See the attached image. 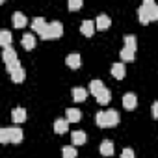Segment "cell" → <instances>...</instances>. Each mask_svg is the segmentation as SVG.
<instances>
[{"label":"cell","instance_id":"6da1fadb","mask_svg":"<svg viewBox=\"0 0 158 158\" xmlns=\"http://www.w3.org/2000/svg\"><path fill=\"white\" fill-rule=\"evenodd\" d=\"M95 121L101 128H110V127H117L119 125V114L115 110H106V112H99L95 115Z\"/></svg>","mask_w":158,"mask_h":158},{"label":"cell","instance_id":"7a4b0ae2","mask_svg":"<svg viewBox=\"0 0 158 158\" xmlns=\"http://www.w3.org/2000/svg\"><path fill=\"white\" fill-rule=\"evenodd\" d=\"M63 35V24L54 21V23H48L47 30L41 34V39H58Z\"/></svg>","mask_w":158,"mask_h":158},{"label":"cell","instance_id":"3957f363","mask_svg":"<svg viewBox=\"0 0 158 158\" xmlns=\"http://www.w3.org/2000/svg\"><path fill=\"white\" fill-rule=\"evenodd\" d=\"M143 6L147 8V13H149L151 23H152V21H158V4H154L152 0H145Z\"/></svg>","mask_w":158,"mask_h":158},{"label":"cell","instance_id":"277c9868","mask_svg":"<svg viewBox=\"0 0 158 158\" xmlns=\"http://www.w3.org/2000/svg\"><path fill=\"white\" fill-rule=\"evenodd\" d=\"M65 119L69 121V123H78L82 119V112L78 110V108H67V112H65Z\"/></svg>","mask_w":158,"mask_h":158},{"label":"cell","instance_id":"5b68a950","mask_svg":"<svg viewBox=\"0 0 158 158\" xmlns=\"http://www.w3.org/2000/svg\"><path fill=\"white\" fill-rule=\"evenodd\" d=\"M11 23H13V26H15V28H24V26L28 24V19H26V15H24V13L15 11V13H13V17H11Z\"/></svg>","mask_w":158,"mask_h":158},{"label":"cell","instance_id":"8992f818","mask_svg":"<svg viewBox=\"0 0 158 158\" xmlns=\"http://www.w3.org/2000/svg\"><path fill=\"white\" fill-rule=\"evenodd\" d=\"M95 26H97V30H102V32H104V30H108V28L112 26V19H110L108 15H104V13H102V15H99V17H97Z\"/></svg>","mask_w":158,"mask_h":158},{"label":"cell","instance_id":"52a82bcc","mask_svg":"<svg viewBox=\"0 0 158 158\" xmlns=\"http://www.w3.org/2000/svg\"><path fill=\"white\" fill-rule=\"evenodd\" d=\"M123 106H125L127 110H134V108L138 106V97H136L134 93H125V95H123Z\"/></svg>","mask_w":158,"mask_h":158},{"label":"cell","instance_id":"ba28073f","mask_svg":"<svg viewBox=\"0 0 158 158\" xmlns=\"http://www.w3.org/2000/svg\"><path fill=\"white\" fill-rule=\"evenodd\" d=\"M125 74H127L125 63H119V61H117V63L112 65V76H114V78H117V80H123Z\"/></svg>","mask_w":158,"mask_h":158},{"label":"cell","instance_id":"9c48e42d","mask_svg":"<svg viewBox=\"0 0 158 158\" xmlns=\"http://www.w3.org/2000/svg\"><path fill=\"white\" fill-rule=\"evenodd\" d=\"M95 30H97V26H95L93 21H84V23L80 24V32H82L86 37H91V35L95 34Z\"/></svg>","mask_w":158,"mask_h":158},{"label":"cell","instance_id":"30bf717a","mask_svg":"<svg viewBox=\"0 0 158 158\" xmlns=\"http://www.w3.org/2000/svg\"><path fill=\"white\" fill-rule=\"evenodd\" d=\"M71 95H73V101L74 102H84L86 97H88V89H84V88H73Z\"/></svg>","mask_w":158,"mask_h":158},{"label":"cell","instance_id":"8fae6325","mask_svg":"<svg viewBox=\"0 0 158 158\" xmlns=\"http://www.w3.org/2000/svg\"><path fill=\"white\" fill-rule=\"evenodd\" d=\"M65 63H67V67H71V69H78L82 65V58H80V54H69L67 58H65Z\"/></svg>","mask_w":158,"mask_h":158},{"label":"cell","instance_id":"7c38bea8","mask_svg":"<svg viewBox=\"0 0 158 158\" xmlns=\"http://www.w3.org/2000/svg\"><path fill=\"white\" fill-rule=\"evenodd\" d=\"M47 26H48V23H45V19H43V17H35V19L32 21V30H35L39 35L47 30Z\"/></svg>","mask_w":158,"mask_h":158},{"label":"cell","instance_id":"4fadbf2b","mask_svg":"<svg viewBox=\"0 0 158 158\" xmlns=\"http://www.w3.org/2000/svg\"><path fill=\"white\" fill-rule=\"evenodd\" d=\"M71 141H73L74 147H76V145H84V143H86V132H84V130H74V132L71 134Z\"/></svg>","mask_w":158,"mask_h":158},{"label":"cell","instance_id":"5bb4252c","mask_svg":"<svg viewBox=\"0 0 158 158\" xmlns=\"http://www.w3.org/2000/svg\"><path fill=\"white\" fill-rule=\"evenodd\" d=\"M67 130H69V121H67V119H56V121H54V132H56V134L61 136V134H65Z\"/></svg>","mask_w":158,"mask_h":158},{"label":"cell","instance_id":"9a60e30c","mask_svg":"<svg viewBox=\"0 0 158 158\" xmlns=\"http://www.w3.org/2000/svg\"><path fill=\"white\" fill-rule=\"evenodd\" d=\"M21 43H23V47L26 50H32V48H35V35L34 34H24L23 39H21Z\"/></svg>","mask_w":158,"mask_h":158},{"label":"cell","instance_id":"2e32d148","mask_svg":"<svg viewBox=\"0 0 158 158\" xmlns=\"http://www.w3.org/2000/svg\"><path fill=\"white\" fill-rule=\"evenodd\" d=\"M11 121L13 123H24L26 121V110L24 108H15L11 112Z\"/></svg>","mask_w":158,"mask_h":158},{"label":"cell","instance_id":"e0dca14e","mask_svg":"<svg viewBox=\"0 0 158 158\" xmlns=\"http://www.w3.org/2000/svg\"><path fill=\"white\" fill-rule=\"evenodd\" d=\"M0 45H2V48H10V45H11V32L10 30L0 32Z\"/></svg>","mask_w":158,"mask_h":158},{"label":"cell","instance_id":"ac0fdd59","mask_svg":"<svg viewBox=\"0 0 158 158\" xmlns=\"http://www.w3.org/2000/svg\"><path fill=\"white\" fill-rule=\"evenodd\" d=\"M102 89H104V84H102L101 80H91V82H89V93H91V95L97 97Z\"/></svg>","mask_w":158,"mask_h":158},{"label":"cell","instance_id":"d6986e66","mask_svg":"<svg viewBox=\"0 0 158 158\" xmlns=\"http://www.w3.org/2000/svg\"><path fill=\"white\" fill-rule=\"evenodd\" d=\"M95 99H97V102H99V104H108V102L112 101V93H110V89H106V88H104V89L95 97Z\"/></svg>","mask_w":158,"mask_h":158},{"label":"cell","instance_id":"ffe728a7","mask_svg":"<svg viewBox=\"0 0 158 158\" xmlns=\"http://www.w3.org/2000/svg\"><path fill=\"white\" fill-rule=\"evenodd\" d=\"M101 154H104V156H112L114 154V143L110 139H104L101 143Z\"/></svg>","mask_w":158,"mask_h":158},{"label":"cell","instance_id":"44dd1931","mask_svg":"<svg viewBox=\"0 0 158 158\" xmlns=\"http://www.w3.org/2000/svg\"><path fill=\"white\" fill-rule=\"evenodd\" d=\"M138 19H139V23L141 24H149L151 23V19H149V13H147V8L141 4L139 6V10H138Z\"/></svg>","mask_w":158,"mask_h":158},{"label":"cell","instance_id":"7402d4cb","mask_svg":"<svg viewBox=\"0 0 158 158\" xmlns=\"http://www.w3.org/2000/svg\"><path fill=\"white\" fill-rule=\"evenodd\" d=\"M2 60H4V63H10V61H13V60H17V52L10 47V48H4V52H2Z\"/></svg>","mask_w":158,"mask_h":158},{"label":"cell","instance_id":"603a6c76","mask_svg":"<svg viewBox=\"0 0 158 158\" xmlns=\"http://www.w3.org/2000/svg\"><path fill=\"white\" fill-rule=\"evenodd\" d=\"M125 48H130V50L136 52V48H138V39H136V35H125Z\"/></svg>","mask_w":158,"mask_h":158},{"label":"cell","instance_id":"cb8c5ba5","mask_svg":"<svg viewBox=\"0 0 158 158\" xmlns=\"http://www.w3.org/2000/svg\"><path fill=\"white\" fill-rule=\"evenodd\" d=\"M11 141V128L4 127L0 128V143H10Z\"/></svg>","mask_w":158,"mask_h":158},{"label":"cell","instance_id":"d4e9b609","mask_svg":"<svg viewBox=\"0 0 158 158\" xmlns=\"http://www.w3.org/2000/svg\"><path fill=\"white\" fill-rule=\"evenodd\" d=\"M24 78H26V73H24V69H23V67L11 73V80H13L15 84H19V82H23V80H24Z\"/></svg>","mask_w":158,"mask_h":158},{"label":"cell","instance_id":"484cf974","mask_svg":"<svg viewBox=\"0 0 158 158\" xmlns=\"http://www.w3.org/2000/svg\"><path fill=\"white\" fill-rule=\"evenodd\" d=\"M121 60L123 61H134L136 60V52L130 48H121Z\"/></svg>","mask_w":158,"mask_h":158},{"label":"cell","instance_id":"4316f807","mask_svg":"<svg viewBox=\"0 0 158 158\" xmlns=\"http://www.w3.org/2000/svg\"><path fill=\"white\" fill-rule=\"evenodd\" d=\"M21 141H23V130L13 127L11 128V143H21Z\"/></svg>","mask_w":158,"mask_h":158},{"label":"cell","instance_id":"83f0119b","mask_svg":"<svg viewBox=\"0 0 158 158\" xmlns=\"http://www.w3.org/2000/svg\"><path fill=\"white\" fill-rule=\"evenodd\" d=\"M78 151L74 149V145H65L63 147V158H76Z\"/></svg>","mask_w":158,"mask_h":158},{"label":"cell","instance_id":"f1b7e54d","mask_svg":"<svg viewBox=\"0 0 158 158\" xmlns=\"http://www.w3.org/2000/svg\"><path fill=\"white\" fill-rule=\"evenodd\" d=\"M6 69L10 71V74H11L13 71L21 69V61H19V58H17V60H13V61H10V63H6Z\"/></svg>","mask_w":158,"mask_h":158},{"label":"cell","instance_id":"f546056e","mask_svg":"<svg viewBox=\"0 0 158 158\" xmlns=\"http://www.w3.org/2000/svg\"><path fill=\"white\" fill-rule=\"evenodd\" d=\"M80 8H82V0H71V2H69V10L71 11H76Z\"/></svg>","mask_w":158,"mask_h":158},{"label":"cell","instance_id":"4dcf8cb0","mask_svg":"<svg viewBox=\"0 0 158 158\" xmlns=\"http://www.w3.org/2000/svg\"><path fill=\"white\" fill-rule=\"evenodd\" d=\"M121 158H136V154H134V149H130V147L123 149V152H121Z\"/></svg>","mask_w":158,"mask_h":158},{"label":"cell","instance_id":"1f68e13d","mask_svg":"<svg viewBox=\"0 0 158 158\" xmlns=\"http://www.w3.org/2000/svg\"><path fill=\"white\" fill-rule=\"evenodd\" d=\"M152 117H154V119H158V101L152 104Z\"/></svg>","mask_w":158,"mask_h":158}]
</instances>
